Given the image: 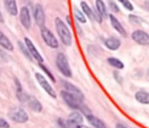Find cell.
I'll return each mask as SVG.
<instances>
[{"label": "cell", "mask_w": 149, "mask_h": 128, "mask_svg": "<svg viewBox=\"0 0 149 128\" xmlns=\"http://www.w3.org/2000/svg\"><path fill=\"white\" fill-rule=\"evenodd\" d=\"M55 29L61 42L66 46H71L72 43V36L68 26L60 17H56L55 20Z\"/></svg>", "instance_id": "obj_1"}, {"label": "cell", "mask_w": 149, "mask_h": 128, "mask_svg": "<svg viewBox=\"0 0 149 128\" xmlns=\"http://www.w3.org/2000/svg\"><path fill=\"white\" fill-rule=\"evenodd\" d=\"M56 65L60 72L65 77H72V71L68 59L63 53L58 54L56 57Z\"/></svg>", "instance_id": "obj_2"}, {"label": "cell", "mask_w": 149, "mask_h": 128, "mask_svg": "<svg viewBox=\"0 0 149 128\" xmlns=\"http://www.w3.org/2000/svg\"><path fill=\"white\" fill-rule=\"evenodd\" d=\"M41 35H42L44 42L47 46L53 49H56L58 47L59 44H58V39L45 26L41 27Z\"/></svg>", "instance_id": "obj_3"}, {"label": "cell", "mask_w": 149, "mask_h": 128, "mask_svg": "<svg viewBox=\"0 0 149 128\" xmlns=\"http://www.w3.org/2000/svg\"><path fill=\"white\" fill-rule=\"evenodd\" d=\"M61 95L62 98L63 99L64 101L65 102L67 105L69 106L70 108L73 109H81L83 104V102H81L75 96L73 95L70 93H68L66 90L61 92Z\"/></svg>", "instance_id": "obj_4"}, {"label": "cell", "mask_w": 149, "mask_h": 128, "mask_svg": "<svg viewBox=\"0 0 149 128\" xmlns=\"http://www.w3.org/2000/svg\"><path fill=\"white\" fill-rule=\"evenodd\" d=\"M35 77H36V79L37 80L39 85L42 87V89H43L50 97H52V98H56V93H55V90L52 87V86L50 85V84L48 82L47 80L46 79V78H45L42 74H41L40 73L38 72H36V74H35Z\"/></svg>", "instance_id": "obj_5"}, {"label": "cell", "mask_w": 149, "mask_h": 128, "mask_svg": "<svg viewBox=\"0 0 149 128\" xmlns=\"http://www.w3.org/2000/svg\"><path fill=\"white\" fill-rule=\"evenodd\" d=\"M10 118L17 123H26L29 120V115L21 108H15L9 113Z\"/></svg>", "instance_id": "obj_6"}, {"label": "cell", "mask_w": 149, "mask_h": 128, "mask_svg": "<svg viewBox=\"0 0 149 128\" xmlns=\"http://www.w3.org/2000/svg\"><path fill=\"white\" fill-rule=\"evenodd\" d=\"M132 39L140 45H143V46L149 45V34L143 31H135L132 33Z\"/></svg>", "instance_id": "obj_7"}, {"label": "cell", "mask_w": 149, "mask_h": 128, "mask_svg": "<svg viewBox=\"0 0 149 128\" xmlns=\"http://www.w3.org/2000/svg\"><path fill=\"white\" fill-rule=\"evenodd\" d=\"M24 41H25V44H26V47H27L30 54L31 55L32 58H33L35 60H36L39 63H43L44 61L43 57H42V55L39 53L38 49H36V47H35L34 44L32 42V41L30 39H29L28 37H25Z\"/></svg>", "instance_id": "obj_8"}, {"label": "cell", "mask_w": 149, "mask_h": 128, "mask_svg": "<svg viewBox=\"0 0 149 128\" xmlns=\"http://www.w3.org/2000/svg\"><path fill=\"white\" fill-rule=\"evenodd\" d=\"M34 20L36 22V25L39 26V27H43L45 26V15L44 12L43 7L41 4H36L34 8Z\"/></svg>", "instance_id": "obj_9"}, {"label": "cell", "mask_w": 149, "mask_h": 128, "mask_svg": "<svg viewBox=\"0 0 149 128\" xmlns=\"http://www.w3.org/2000/svg\"><path fill=\"white\" fill-rule=\"evenodd\" d=\"M20 20L25 29L27 30L30 29L31 26V18L29 9L26 7H23L20 9Z\"/></svg>", "instance_id": "obj_10"}, {"label": "cell", "mask_w": 149, "mask_h": 128, "mask_svg": "<svg viewBox=\"0 0 149 128\" xmlns=\"http://www.w3.org/2000/svg\"><path fill=\"white\" fill-rule=\"evenodd\" d=\"M64 87H65V90L72 94L73 95L75 96L78 100H79L81 102H83L84 100V96L83 95L82 92L79 90L77 87H76L74 84H71V83L68 82V81H65L63 83Z\"/></svg>", "instance_id": "obj_11"}, {"label": "cell", "mask_w": 149, "mask_h": 128, "mask_svg": "<svg viewBox=\"0 0 149 128\" xmlns=\"http://www.w3.org/2000/svg\"><path fill=\"white\" fill-rule=\"evenodd\" d=\"M83 122H84V119L81 113L77 111H74L70 113L68 116L67 125H68V127H77L78 125H81Z\"/></svg>", "instance_id": "obj_12"}, {"label": "cell", "mask_w": 149, "mask_h": 128, "mask_svg": "<svg viewBox=\"0 0 149 128\" xmlns=\"http://www.w3.org/2000/svg\"><path fill=\"white\" fill-rule=\"evenodd\" d=\"M109 18H110V22L112 27H113V29H114L115 30L119 33V34L122 35L123 37H126L127 36L126 30H125V28L123 27V26L121 24V23L119 21V20H118V19L112 14H110V15H109Z\"/></svg>", "instance_id": "obj_13"}, {"label": "cell", "mask_w": 149, "mask_h": 128, "mask_svg": "<svg viewBox=\"0 0 149 128\" xmlns=\"http://www.w3.org/2000/svg\"><path fill=\"white\" fill-rule=\"evenodd\" d=\"M26 103L29 104V106L33 111L41 112L42 110V105L37 99L33 96H28Z\"/></svg>", "instance_id": "obj_14"}, {"label": "cell", "mask_w": 149, "mask_h": 128, "mask_svg": "<svg viewBox=\"0 0 149 128\" xmlns=\"http://www.w3.org/2000/svg\"><path fill=\"white\" fill-rule=\"evenodd\" d=\"M105 45L111 50H117L121 46V41L118 38L109 37L105 41Z\"/></svg>", "instance_id": "obj_15"}, {"label": "cell", "mask_w": 149, "mask_h": 128, "mask_svg": "<svg viewBox=\"0 0 149 128\" xmlns=\"http://www.w3.org/2000/svg\"><path fill=\"white\" fill-rule=\"evenodd\" d=\"M87 119L88 120V122H90V125H93L94 127L95 128H106V125L104 124V122L100 119L99 118L96 117L94 115H93L92 113L87 115L86 116Z\"/></svg>", "instance_id": "obj_16"}, {"label": "cell", "mask_w": 149, "mask_h": 128, "mask_svg": "<svg viewBox=\"0 0 149 128\" xmlns=\"http://www.w3.org/2000/svg\"><path fill=\"white\" fill-rule=\"evenodd\" d=\"M4 6L7 9V12L11 15H16L17 14V7L16 0H4Z\"/></svg>", "instance_id": "obj_17"}, {"label": "cell", "mask_w": 149, "mask_h": 128, "mask_svg": "<svg viewBox=\"0 0 149 128\" xmlns=\"http://www.w3.org/2000/svg\"><path fill=\"white\" fill-rule=\"evenodd\" d=\"M0 45L9 51L13 50V48H14L13 45L11 43L10 39L1 31H0Z\"/></svg>", "instance_id": "obj_18"}, {"label": "cell", "mask_w": 149, "mask_h": 128, "mask_svg": "<svg viewBox=\"0 0 149 128\" xmlns=\"http://www.w3.org/2000/svg\"><path fill=\"white\" fill-rule=\"evenodd\" d=\"M135 99L142 104H149V93L144 91L137 92Z\"/></svg>", "instance_id": "obj_19"}, {"label": "cell", "mask_w": 149, "mask_h": 128, "mask_svg": "<svg viewBox=\"0 0 149 128\" xmlns=\"http://www.w3.org/2000/svg\"><path fill=\"white\" fill-rule=\"evenodd\" d=\"M80 5H81V10L84 12V14L90 19V20H93V19H95V13L93 12L92 9L90 8V6L88 5L87 2L85 1H81L80 3Z\"/></svg>", "instance_id": "obj_20"}, {"label": "cell", "mask_w": 149, "mask_h": 128, "mask_svg": "<svg viewBox=\"0 0 149 128\" xmlns=\"http://www.w3.org/2000/svg\"><path fill=\"white\" fill-rule=\"evenodd\" d=\"M107 61L111 66L114 67L117 69H123L125 67V64L123 63V62L116 58L110 57V58H108Z\"/></svg>", "instance_id": "obj_21"}, {"label": "cell", "mask_w": 149, "mask_h": 128, "mask_svg": "<svg viewBox=\"0 0 149 128\" xmlns=\"http://www.w3.org/2000/svg\"><path fill=\"white\" fill-rule=\"evenodd\" d=\"M95 4L97 13L102 16V17H106L107 15V12H106V5L103 0H96Z\"/></svg>", "instance_id": "obj_22"}, {"label": "cell", "mask_w": 149, "mask_h": 128, "mask_svg": "<svg viewBox=\"0 0 149 128\" xmlns=\"http://www.w3.org/2000/svg\"><path fill=\"white\" fill-rule=\"evenodd\" d=\"M74 15L75 16L76 18L77 19L79 22H80L81 23H85L87 22V19H86L85 16L83 14V13H81L79 9L75 8L74 10Z\"/></svg>", "instance_id": "obj_23"}, {"label": "cell", "mask_w": 149, "mask_h": 128, "mask_svg": "<svg viewBox=\"0 0 149 128\" xmlns=\"http://www.w3.org/2000/svg\"><path fill=\"white\" fill-rule=\"evenodd\" d=\"M39 67L42 68V71H43L46 74V75L47 76V77H49V78L50 79L52 80L53 82H55V77H54L53 74L50 72V71L48 69V68L46 66V65H45L44 64H42V63H39Z\"/></svg>", "instance_id": "obj_24"}, {"label": "cell", "mask_w": 149, "mask_h": 128, "mask_svg": "<svg viewBox=\"0 0 149 128\" xmlns=\"http://www.w3.org/2000/svg\"><path fill=\"white\" fill-rule=\"evenodd\" d=\"M18 45H19V47H20V49H21V51L23 52V53L24 54L25 56H26L28 59H29L30 61H31L32 56H31V55L30 54V52H29V49H28L26 45L25 46V45H23L21 42H18Z\"/></svg>", "instance_id": "obj_25"}, {"label": "cell", "mask_w": 149, "mask_h": 128, "mask_svg": "<svg viewBox=\"0 0 149 128\" xmlns=\"http://www.w3.org/2000/svg\"><path fill=\"white\" fill-rule=\"evenodd\" d=\"M121 4L123 5V7H125L127 10H130V11H132L134 10V7L132 5V3L129 1V0H118Z\"/></svg>", "instance_id": "obj_26"}, {"label": "cell", "mask_w": 149, "mask_h": 128, "mask_svg": "<svg viewBox=\"0 0 149 128\" xmlns=\"http://www.w3.org/2000/svg\"><path fill=\"white\" fill-rule=\"evenodd\" d=\"M55 128H67V127L65 125V124L64 123L63 120L62 119H61V118H59L58 119V121H57L56 124H55Z\"/></svg>", "instance_id": "obj_27"}, {"label": "cell", "mask_w": 149, "mask_h": 128, "mask_svg": "<svg viewBox=\"0 0 149 128\" xmlns=\"http://www.w3.org/2000/svg\"><path fill=\"white\" fill-rule=\"evenodd\" d=\"M109 5H110V7L112 11L114 12V13H119V8L116 3H114L113 1H109Z\"/></svg>", "instance_id": "obj_28"}, {"label": "cell", "mask_w": 149, "mask_h": 128, "mask_svg": "<svg viewBox=\"0 0 149 128\" xmlns=\"http://www.w3.org/2000/svg\"><path fill=\"white\" fill-rule=\"evenodd\" d=\"M0 128H10V125L4 119H0Z\"/></svg>", "instance_id": "obj_29"}, {"label": "cell", "mask_w": 149, "mask_h": 128, "mask_svg": "<svg viewBox=\"0 0 149 128\" xmlns=\"http://www.w3.org/2000/svg\"><path fill=\"white\" fill-rule=\"evenodd\" d=\"M116 128H127V127L124 126L123 125H121V124H117V125H116Z\"/></svg>", "instance_id": "obj_30"}, {"label": "cell", "mask_w": 149, "mask_h": 128, "mask_svg": "<svg viewBox=\"0 0 149 128\" xmlns=\"http://www.w3.org/2000/svg\"><path fill=\"white\" fill-rule=\"evenodd\" d=\"M4 17H3L2 14H1V12H0V23H4Z\"/></svg>", "instance_id": "obj_31"}, {"label": "cell", "mask_w": 149, "mask_h": 128, "mask_svg": "<svg viewBox=\"0 0 149 128\" xmlns=\"http://www.w3.org/2000/svg\"><path fill=\"white\" fill-rule=\"evenodd\" d=\"M77 128H90L88 127L85 126V125H79L77 126Z\"/></svg>", "instance_id": "obj_32"}, {"label": "cell", "mask_w": 149, "mask_h": 128, "mask_svg": "<svg viewBox=\"0 0 149 128\" xmlns=\"http://www.w3.org/2000/svg\"><path fill=\"white\" fill-rule=\"evenodd\" d=\"M66 20H67V21H68V24H69L70 26H71V20H70V18H69V17H68V16H67V17H66Z\"/></svg>", "instance_id": "obj_33"}, {"label": "cell", "mask_w": 149, "mask_h": 128, "mask_svg": "<svg viewBox=\"0 0 149 128\" xmlns=\"http://www.w3.org/2000/svg\"><path fill=\"white\" fill-rule=\"evenodd\" d=\"M147 77H148V79L149 80V69L148 70V72H147Z\"/></svg>", "instance_id": "obj_34"}]
</instances>
